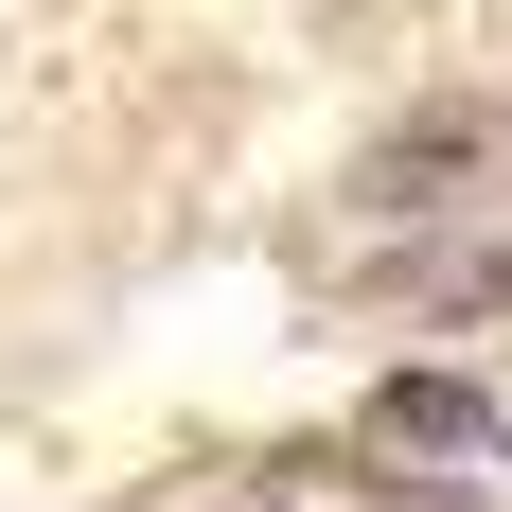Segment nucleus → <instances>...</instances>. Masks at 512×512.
<instances>
[{
	"label": "nucleus",
	"instance_id": "f257e3e1",
	"mask_svg": "<svg viewBox=\"0 0 512 512\" xmlns=\"http://www.w3.org/2000/svg\"><path fill=\"white\" fill-rule=\"evenodd\" d=\"M477 159H495V106H424V124H389V142H371L354 195H371V212H442Z\"/></svg>",
	"mask_w": 512,
	"mask_h": 512
},
{
	"label": "nucleus",
	"instance_id": "f03ea898",
	"mask_svg": "<svg viewBox=\"0 0 512 512\" xmlns=\"http://www.w3.org/2000/svg\"><path fill=\"white\" fill-rule=\"evenodd\" d=\"M371 442H495V389H460V371H389V389H371Z\"/></svg>",
	"mask_w": 512,
	"mask_h": 512
},
{
	"label": "nucleus",
	"instance_id": "7ed1b4c3",
	"mask_svg": "<svg viewBox=\"0 0 512 512\" xmlns=\"http://www.w3.org/2000/svg\"><path fill=\"white\" fill-rule=\"evenodd\" d=\"M495 301H512V230H495V248L460 265V318H495Z\"/></svg>",
	"mask_w": 512,
	"mask_h": 512
}]
</instances>
